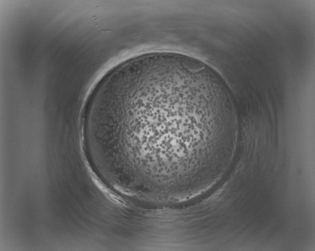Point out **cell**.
<instances>
[{
    "label": "cell",
    "instance_id": "cell-1",
    "mask_svg": "<svg viewBox=\"0 0 315 251\" xmlns=\"http://www.w3.org/2000/svg\"><path fill=\"white\" fill-rule=\"evenodd\" d=\"M101 129L136 173L173 179L193 170L202 148L226 138L231 123L211 83L190 71L165 69L125 80Z\"/></svg>",
    "mask_w": 315,
    "mask_h": 251
}]
</instances>
